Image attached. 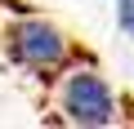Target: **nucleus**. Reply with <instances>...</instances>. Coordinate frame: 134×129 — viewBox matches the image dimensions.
I'll return each mask as SVG.
<instances>
[{
    "label": "nucleus",
    "mask_w": 134,
    "mask_h": 129,
    "mask_svg": "<svg viewBox=\"0 0 134 129\" xmlns=\"http://www.w3.org/2000/svg\"><path fill=\"white\" fill-rule=\"evenodd\" d=\"M54 120L58 125H81V129H103L121 120V102L107 85V76L94 62H67L54 76Z\"/></svg>",
    "instance_id": "f257e3e1"
},
{
    "label": "nucleus",
    "mask_w": 134,
    "mask_h": 129,
    "mask_svg": "<svg viewBox=\"0 0 134 129\" xmlns=\"http://www.w3.org/2000/svg\"><path fill=\"white\" fill-rule=\"evenodd\" d=\"M5 53L18 62L23 71L54 80L67 62H76V45L58 22H49L45 14H18L5 27Z\"/></svg>",
    "instance_id": "f03ea898"
},
{
    "label": "nucleus",
    "mask_w": 134,
    "mask_h": 129,
    "mask_svg": "<svg viewBox=\"0 0 134 129\" xmlns=\"http://www.w3.org/2000/svg\"><path fill=\"white\" fill-rule=\"evenodd\" d=\"M116 22L125 36H134V0H116Z\"/></svg>",
    "instance_id": "7ed1b4c3"
}]
</instances>
